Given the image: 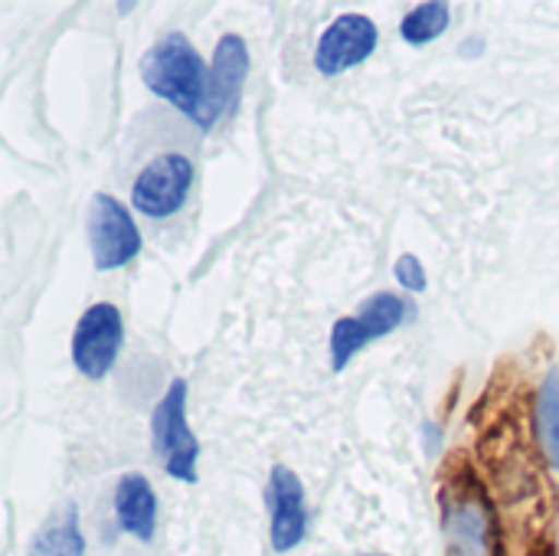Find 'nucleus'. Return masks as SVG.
<instances>
[{
  "label": "nucleus",
  "instance_id": "9d476101",
  "mask_svg": "<svg viewBox=\"0 0 559 556\" xmlns=\"http://www.w3.org/2000/svg\"><path fill=\"white\" fill-rule=\"evenodd\" d=\"M115 514L118 528L138 541H151L157 528V495L151 482L138 472L124 475L115 488Z\"/></svg>",
  "mask_w": 559,
  "mask_h": 556
},
{
  "label": "nucleus",
  "instance_id": "ddd939ff",
  "mask_svg": "<svg viewBox=\"0 0 559 556\" xmlns=\"http://www.w3.org/2000/svg\"><path fill=\"white\" fill-rule=\"evenodd\" d=\"M406 311H409V305L400 298V295H393V292H377L373 298H367L364 305H360V324L370 331V338L377 341V338H386V334H393L403 321H406Z\"/></svg>",
  "mask_w": 559,
  "mask_h": 556
},
{
  "label": "nucleus",
  "instance_id": "423d86ee",
  "mask_svg": "<svg viewBox=\"0 0 559 556\" xmlns=\"http://www.w3.org/2000/svg\"><path fill=\"white\" fill-rule=\"evenodd\" d=\"M193 187V164L183 154H160L154 157L134 180L131 203L138 213L151 220H167L183 210Z\"/></svg>",
  "mask_w": 559,
  "mask_h": 556
},
{
  "label": "nucleus",
  "instance_id": "7ed1b4c3",
  "mask_svg": "<svg viewBox=\"0 0 559 556\" xmlns=\"http://www.w3.org/2000/svg\"><path fill=\"white\" fill-rule=\"evenodd\" d=\"M442 528L449 556L495 554V514L475 482L449 488L442 495Z\"/></svg>",
  "mask_w": 559,
  "mask_h": 556
},
{
  "label": "nucleus",
  "instance_id": "f03ea898",
  "mask_svg": "<svg viewBox=\"0 0 559 556\" xmlns=\"http://www.w3.org/2000/svg\"><path fill=\"white\" fill-rule=\"evenodd\" d=\"M187 380H174L164 393V400L154 406L151 416V446L164 459V469L170 478L193 485L197 482V459L200 442L187 423Z\"/></svg>",
  "mask_w": 559,
  "mask_h": 556
},
{
  "label": "nucleus",
  "instance_id": "dca6fc26",
  "mask_svg": "<svg viewBox=\"0 0 559 556\" xmlns=\"http://www.w3.org/2000/svg\"><path fill=\"white\" fill-rule=\"evenodd\" d=\"M396 279L409 292H426V269L419 265L416 256H400L396 259Z\"/></svg>",
  "mask_w": 559,
  "mask_h": 556
},
{
  "label": "nucleus",
  "instance_id": "9b49d317",
  "mask_svg": "<svg viewBox=\"0 0 559 556\" xmlns=\"http://www.w3.org/2000/svg\"><path fill=\"white\" fill-rule=\"evenodd\" d=\"M26 556H85V541L79 531V514L72 505L56 511L29 541Z\"/></svg>",
  "mask_w": 559,
  "mask_h": 556
},
{
  "label": "nucleus",
  "instance_id": "4468645a",
  "mask_svg": "<svg viewBox=\"0 0 559 556\" xmlns=\"http://www.w3.org/2000/svg\"><path fill=\"white\" fill-rule=\"evenodd\" d=\"M445 29H449V3H439V0L416 7L409 16H403V26H400L403 39L413 46H426L436 36H442Z\"/></svg>",
  "mask_w": 559,
  "mask_h": 556
},
{
  "label": "nucleus",
  "instance_id": "2eb2a0df",
  "mask_svg": "<svg viewBox=\"0 0 559 556\" xmlns=\"http://www.w3.org/2000/svg\"><path fill=\"white\" fill-rule=\"evenodd\" d=\"M367 341H373V338H370V331L360 324V318H341V321L334 324V331H331V364H334V370L341 374V370L350 364V357H354L360 347H367Z\"/></svg>",
  "mask_w": 559,
  "mask_h": 556
},
{
  "label": "nucleus",
  "instance_id": "6e6552de",
  "mask_svg": "<svg viewBox=\"0 0 559 556\" xmlns=\"http://www.w3.org/2000/svg\"><path fill=\"white\" fill-rule=\"evenodd\" d=\"M380 43L377 23L364 13H341L318 39L314 66L321 75H341L350 66H360L373 56Z\"/></svg>",
  "mask_w": 559,
  "mask_h": 556
},
{
  "label": "nucleus",
  "instance_id": "f8f14e48",
  "mask_svg": "<svg viewBox=\"0 0 559 556\" xmlns=\"http://www.w3.org/2000/svg\"><path fill=\"white\" fill-rule=\"evenodd\" d=\"M537 439L547 462L559 469V370H550L537 393Z\"/></svg>",
  "mask_w": 559,
  "mask_h": 556
},
{
  "label": "nucleus",
  "instance_id": "1a4fd4ad",
  "mask_svg": "<svg viewBox=\"0 0 559 556\" xmlns=\"http://www.w3.org/2000/svg\"><path fill=\"white\" fill-rule=\"evenodd\" d=\"M265 498H269V508H272V547L278 554H288L308 534L305 485L288 465H275Z\"/></svg>",
  "mask_w": 559,
  "mask_h": 556
},
{
  "label": "nucleus",
  "instance_id": "f257e3e1",
  "mask_svg": "<svg viewBox=\"0 0 559 556\" xmlns=\"http://www.w3.org/2000/svg\"><path fill=\"white\" fill-rule=\"evenodd\" d=\"M206 75H210V69L203 66V56L193 49V43L183 33H167L141 59L144 85L154 95H160L164 102L187 111L190 118L197 115V108L203 102Z\"/></svg>",
  "mask_w": 559,
  "mask_h": 556
},
{
  "label": "nucleus",
  "instance_id": "39448f33",
  "mask_svg": "<svg viewBox=\"0 0 559 556\" xmlns=\"http://www.w3.org/2000/svg\"><path fill=\"white\" fill-rule=\"evenodd\" d=\"M88 242L98 272L128 265L141 252V233L121 200L95 193L88 206Z\"/></svg>",
  "mask_w": 559,
  "mask_h": 556
},
{
  "label": "nucleus",
  "instance_id": "20e7f679",
  "mask_svg": "<svg viewBox=\"0 0 559 556\" xmlns=\"http://www.w3.org/2000/svg\"><path fill=\"white\" fill-rule=\"evenodd\" d=\"M124 341V324H121V311L108 301L92 305L72 334V364L82 377L88 380H105L118 360Z\"/></svg>",
  "mask_w": 559,
  "mask_h": 556
},
{
  "label": "nucleus",
  "instance_id": "0eeeda50",
  "mask_svg": "<svg viewBox=\"0 0 559 556\" xmlns=\"http://www.w3.org/2000/svg\"><path fill=\"white\" fill-rule=\"evenodd\" d=\"M246 75H249V49H246V39L236 36V33H226L216 43L213 62H210V75H206V92H203V102H200L193 121L200 128H213L233 108V102L239 98Z\"/></svg>",
  "mask_w": 559,
  "mask_h": 556
}]
</instances>
